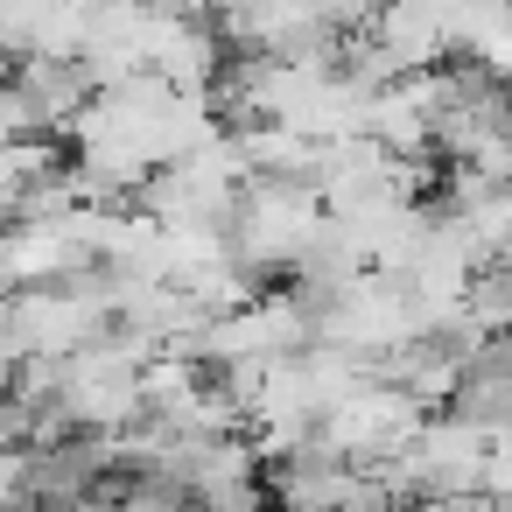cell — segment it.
<instances>
[{
    "mask_svg": "<svg viewBox=\"0 0 512 512\" xmlns=\"http://www.w3.org/2000/svg\"><path fill=\"white\" fill-rule=\"evenodd\" d=\"M15 64H22V57H15L8 43H0V85H8V78H15Z\"/></svg>",
    "mask_w": 512,
    "mask_h": 512,
    "instance_id": "1",
    "label": "cell"
}]
</instances>
